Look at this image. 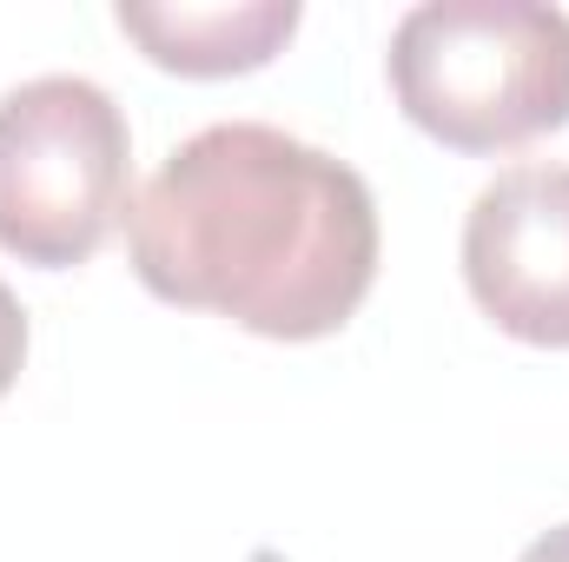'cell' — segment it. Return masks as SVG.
I'll return each mask as SVG.
<instances>
[{"instance_id":"3957f363","label":"cell","mask_w":569,"mask_h":562,"mask_svg":"<svg viewBox=\"0 0 569 562\" xmlns=\"http://www.w3.org/2000/svg\"><path fill=\"white\" fill-rule=\"evenodd\" d=\"M133 133L100 80L40 73L0 93V252L40 272L87 265L133 212Z\"/></svg>"},{"instance_id":"6da1fadb","label":"cell","mask_w":569,"mask_h":562,"mask_svg":"<svg viewBox=\"0 0 569 562\" xmlns=\"http://www.w3.org/2000/svg\"><path fill=\"white\" fill-rule=\"evenodd\" d=\"M378 199L358 165L266 120H219L166 152L127 212L152 298L259 338H331L378 279Z\"/></svg>"},{"instance_id":"7a4b0ae2","label":"cell","mask_w":569,"mask_h":562,"mask_svg":"<svg viewBox=\"0 0 569 562\" xmlns=\"http://www.w3.org/2000/svg\"><path fill=\"white\" fill-rule=\"evenodd\" d=\"M391 93L450 152L569 127V13L543 0H425L391 33Z\"/></svg>"},{"instance_id":"8992f818","label":"cell","mask_w":569,"mask_h":562,"mask_svg":"<svg viewBox=\"0 0 569 562\" xmlns=\"http://www.w3.org/2000/svg\"><path fill=\"white\" fill-rule=\"evenodd\" d=\"M20 364H27V311H20V298L0 284V398L13 391Z\"/></svg>"},{"instance_id":"5b68a950","label":"cell","mask_w":569,"mask_h":562,"mask_svg":"<svg viewBox=\"0 0 569 562\" xmlns=\"http://www.w3.org/2000/svg\"><path fill=\"white\" fill-rule=\"evenodd\" d=\"M146 47L152 67L219 80V73H252L279 53L298 27V0H219V7H127L113 13Z\"/></svg>"},{"instance_id":"52a82bcc","label":"cell","mask_w":569,"mask_h":562,"mask_svg":"<svg viewBox=\"0 0 569 562\" xmlns=\"http://www.w3.org/2000/svg\"><path fill=\"white\" fill-rule=\"evenodd\" d=\"M517 562H569V523L543 530V536H537V543H530V550H523Z\"/></svg>"},{"instance_id":"277c9868","label":"cell","mask_w":569,"mask_h":562,"mask_svg":"<svg viewBox=\"0 0 569 562\" xmlns=\"http://www.w3.org/2000/svg\"><path fill=\"white\" fill-rule=\"evenodd\" d=\"M463 284L523 344H569V165L497 172L463 219Z\"/></svg>"}]
</instances>
